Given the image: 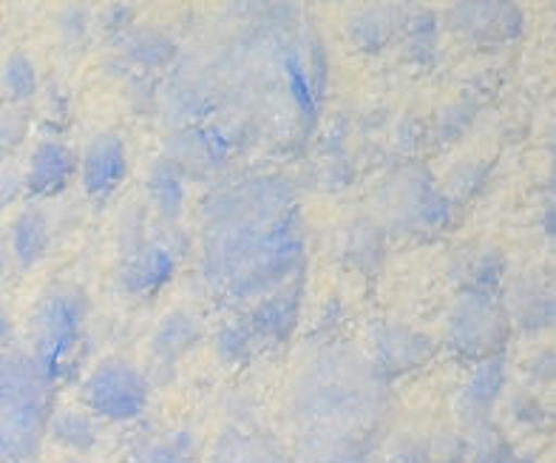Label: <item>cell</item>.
I'll return each instance as SVG.
<instances>
[{
  "mask_svg": "<svg viewBox=\"0 0 556 463\" xmlns=\"http://www.w3.org/2000/svg\"><path fill=\"white\" fill-rule=\"evenodd\" d=\"M299 313H301V281L281 287L276 293L264 296L256 304H250L242 313L248 322L253 341H256L258 353L267 347L285 345L299 327Z\"/></svg>",
  "mask_w": 556,
  "mask_h": 463,
  "instance_id": "cell-14",
  "label": "cell"
},
{
  "mask_svg": "<svg viewBox=\"0 0 556 463\" xmlns=\"http://www.w3.org/2000/svg\"><path fill=\"white\" fill-rule=\"evenodd\" d=\"M77 174L91 202H105L114 197L128 177V148L123 137L114 132L94 134L77 160Z\"/></svg>",
  "mask_w": 556,
  "mask_h": 463,
  "instance_id": "cell-13",
  "label": "cell"
},
{
  "mask_svg": "<svg viewBox=\"0 0 556 463\" xmlns=\"http://www.w3.org/2000/svg\"><path fill=\"white\" fill-rule=\"evenodd\" d=\"M307 236L299 191L278 174L225 179L202 205L199 276L227 308L248 310L264 296L301 281Z\"/></svg>",
  "mask_w": 556,
  "mask_h": 463,
  "instance_id": "cell-1",
  "label": "cell"
},
{
  "mask_svg": "<svg viewBox=\"0 0 556 463\" xmlns=\"http://www.w3.org/2000/svg\"><path fill=\"white\" fill-rule=\"evenodd\" d=\"M146 193L156 220L165 222V225H179V220H182L185 214L188 188H185V177L179 174V168H176L174 162L160 157V160L151 165L146 179Z\"/></svg>",
  "mask_w": 556,
  "mask_h": 463,
  "instance_id": "cell-23",
  "label": "cell"
},
{
  "mask_svg": "<svg viewBox=\"0 0 556 463\" xmlns=\"http://www.w3.org/2000/svg\"><path fill=\"white\" fill-rule=\"evenodd\" d=\"M477 463H534V461H531L526 452H520V449H514L511 443L494 441L477 452Z\"/></svg>",
  "mask_w": 556,
  "mask_h": 463,
  "instance_id": "cell-32",
  "label": "cell"
},
{
  "mask_svg": "<svg viewBox=\"0 0 556 463\" xmlns=\"http://www.w3.org/2000/svg\"><path fill=\"white\" fill-rule=\"evenodd\" d=\"M199 339H202V318L188 308L170 310L151 336V350H148L151 373L156 378H170L185 355L199 345Z\"/></svg>",
  "mask_w": 556,
  "mask_h": 463,
  "instance_id": "cell-16",
  "label": "cell"
},
{
  "mask_svg": "<svg viewBox=\"0 0 556 463\" xmlns=\"http://www.w3.org/2000/svg\"><path fill=\"white\" fill-rule=\"evenodd\" d=\"M216 353L225 364H244L258 353L253 333L242 316L222 324L219 333H216Z\"/></svg>",
  "mask_w": 556,
  "mask_h": 463,
  "instance_id": "cell-29",
  "label": "cell"
},
{
  "mask_svg": "<svg viewBox=\"0 0 556 463\" xmlns=\"http://www.w3.org/2000/svg\"><path fill=\"white\" fill-rule=\"evenodd\" d=\"M344 262L358 273H375L383 259V228L372 220L352 222L341 242Z\"/></svg>",
  "mask_w": 556,
  "mask_h": 463,
  "instance_id": "cell-26",
  "label": "cell"
},
{
  "mask_svg": "<svg viewBox=\"0 0 556 463\" xmlns=\"http://www.w3.org/2000/svg\"><path fill=\"white\" fill-rule=\"evenodd\" d=\"M403 7H364L346 21V35L361 52H381L403 29Z\"/></svg>",
  "mask_w": 556,
  "mask_h": 463,
  "instance_id": "cell-22",
  "label": "cell"
},
{
  "mask_svg": "<svg viewBox=\"0 0 556 463\" xmlns=\"http://www.w3.org/2000/svg\"><path fill=\"white\" fill-rule=\"evenodd\" d=\"M88 296L74 281H54L35 302L29 316V350L35 364L52 384L77 370L86 341Z\"/></svg>",
  "mask_w": 556,
  "mask_h": 463,
  "instance_id": "cell-4",
  "label": "cell"
},
{
  "mask_svg": "<svg viewBox=\"0 0 556 463\" xmlns=\"http://www.w3.org/2000/svg\"><path fill=\"white\" fill-rule=\"evenodd\" d=\"M454 35L477 46H508L526 32V15L517 3H454L446 15Z\"/></svg>",
  "mask_w": 556,
  "mask_h": 463,
  "instance_id": "cell-12",
  "label": "cell"
},
{
  "mask_svg": "<svg viewBox=\"0 0 556 463\" xmlns=\"http://www.w3.org/2000/svg\"><path fill=\"white\" fill-rule=\"evenodd\" d=\"M23 193V174L17 168H0V214Z\"/></svg>",
  "mask_w": 556,
  "mask_h": 463,
  "instance_id": "cell-33",
  "label": "cell"
},
{
  "mask_svg": "<svg viewBox=\"0 0 556 463\" xmlns=\"http://www.w3.org/2000/svg\"><path fill=\"white\" fill-rule=\"evenodd\" d=\"M117 49L137 77H151V74L162 72V68L174 66V40L156 29L128 26V29L117 35Z\"/></svg>",
  "mask_w": 556,
  "mask_h": 463,
  "instance_id": "cell-20",
  "label": "cell"
},
{
  "mask_svg": "<svg viewBox=\"0 0 556 463\" xmlns=\"http://www.w3.org/2000/svg\"><path fill=\"white\" fill-rule=\"evenodd\" d=\"M511 415L517 421H520V424H531V427H534V424H540V421H545V410H542V406L536 404L534 398L526 396V392H520V396H514Z\"/></svg>",
  "mask_w": 556,
  "mask_h": 463,
  "instance_id": "cell-34",
  "label": "cell"
},
{
  "mask_svg": "<svg viewBox=\"0 0 556 463\" xmlns=\"http://www.w3.org/2000/svg\"><path fill=\"white\" fill-rule=\"evenodd\" d=\"M83 404L97 421L111 424H131L142 418L151 398L148 375L128 359L111 355L88 370L80 384Z\"/></svg>",
  "mask_w": 556,
  "mask_h": 463,
  "instance_id": "cell-8",
  "label": "cell"
},
{
  "mask_svg": "<svg viewBox=\"0 0 556 463\" xmlns=\"http://www.w3.org/2000/svg\"><path fill=\"white\" fill-rule=\"evenodd\" d=\"M9 256L17 271H31L49 256L52 250V216L40 202H31L15 216L9 228Z\"/></svg>",
  "mask_w": 556,
  "mask_h": 463,
  "instance_id": "cell-18",
  "label": "cell"
},
{
  "mask_svg": "<svg viewBox=\"0 0 556 463\" xmlns=\"http://www.w3.org/2000/svg\"><path fill=\"white\" fill-rule=\"evenodd\" d=\"M37 89H40V74H37L35 60L23 52L9 54L3 68H0V95L21 109L37 95Z\"/></svg>",
  "mask_w": 556,
  "mask_h": 463,
  "instance_id": "cell-27",
  "label": "cell"
},
{
  "mask_svg": "<svg viewBox=\"0 0 556 463\" xmlns=\"http://www.w3.org/2000/svg\"><path fill=\"white\" fill-rule=\"evenodd\" d=\"M403 35L409 58L420 66H432L438 58V17L429 9H412V15L403 17Z\"/></svg>",
  "mask_w": 556,
  "mask_h": 463,
  "instance_id": "cell-28",
  "label": "cell"
},
{
  "mask_svg": "<svg viewBox=\"0 0 556 463\" xmlns=\"http://www.w3.org/2000/svg\"><path fill=\"white\" fill-rule=\"evenodd\" d=\"M23 134H26L23 109L12 105L9 111H0V154H12L23 142Z\"/></svg>",
  "mask_w": 556,
  "mask_h": 463,
  "instance_id": "cell-31",
  "label": "cell"
},
{
  "mask_svg": "<svg viewBox=\"0 0 556 463\" xmlns=\"http://www.w3.org/2000/svg\"><path fill=\"white\" fill-rule=\"evenodd\" d=\"M381 205L387 225L395 234L440 236L452 228L454 205L420 165H409L389 179Z\"/></svg>",
  "mask_w": 556,
  "mask_h": 463,
  "instance_id": "cell-6",
  "label": "cell"
},
{
  "mask_svg": "<svg viewBox=\"0 0 556 463\" xmlns=\"http://www.w3.org/2000/svg\"><path fill=\"white\" fill-rule=\"evenodd\" d=\"M389 401V381L364 353L327 341L295 375L290 396L301 463H372Z\"/></svg>",
  "mask_w": 556,
  "mask_h": 463,
  "instance_id": "cell-2",
  "label": "cell"
},
{
  "mask_svg": "<svg viewBox=\"0 0 556 463\" xmlns=\"http://www.w3.org/2000/svg\"><path fill=\"white\" fill-rule=\"evenodd\" d=\"M77 177V157L60 140H40L23 171V193L35 202L60 197Z\"/></svg>",
  "mask_w": 556,
  "mask_h": 463,
  "instance_id": "cell-15",
  "label": "cell"
},
{
  "mask_svg": "<svg viewBox=\"0 0 556 463\" xmlns=\"http://www.w3.org/2000/svg\"><path fill=\"white\" fill-rule=\"evenodd\" d=\"M242 137L222 123L185 125L176 128L165 142V160L174 162L182 177L205 179L225 168Z\"/></svg>",
  "mask_w": 556,
  "mask_h": 463,
  "instance_id": "cell-9",
  "label": "cell"
},
{
  "mask_svg": "<svg viewBox=\"0 0 556 463\" xmlns=\"http://www.w3.org/2000/svg\"><path fill=\"white\" fill-rule=\"evenodd\" d=\"M526 373L536 384L554 381V350H540L536 355H531V361H526Z\"/></svg>",
  "mask_w": 556,
  "mask_h": 463,
  "instance_id": "cell-35",
  "label": "cell"
},
{
  "mask_svg": "<svg viewBox=\"0 0 556 463\" xmlns=\"http://www.w3.org/2000/svg\"><path fill=\"white\" fill-rule=\"evenodd\" d=\"M381 463H426L424 447L417 441H397L395 449H392Z\"/></svg>",
  "mask_w": 556,
  "mask_h": 463,
  "instance_id": "cell-36",
  "label": "cell"
},
{
  "mask_svg": "<svg viewBox=\"0 0 556 463\" xmlns=\"http://www.w3.org/2000/svg\"><path fill=\"white\" fill-rule=\"evenodd\" d=\"M434 341L426 333L406 327V324H375L369 336V364L378 370L383 381H395L401 375L420 370L434 355Z\"/></svg>",
  "mask_w": 556,
  "mask_h": 463,
  "instance_id": "cell-11",
  "label": "cell"
},
{
  "mask_svg": "<svg viewBox=\"0 0 556 463\" xmlns=\"http://www.w3.org/2000/svg\"><path fill=\"white\" fill-rule=\"evenodd\" d=\"M508 384V364L505 355L475 364L466 384L457 392V418H460L466 438L480 449L494 443V410Z\"/></svg>",
  "mask_w": 556,
  "mask_h": 463,
  "instance_id": "cell-10",
  "label": "cell"
},
{
  "mask_svg": "<svg viewBox=\"0 0 556 463\" xmlns=\"http://www.w3.org/2000/svg\"><path fill=\"white\" fill-rule=\"evenodd\" d=\"M511 322L505 316L500 296L460 293L446 318V345L457 359L480 361L505 355Z\"/></svg>",
  "mask_w": 556,
  "mask_h": 463,
  "instance_id": "cell-7",
  "label": "cell"
},
{
  "mask_svg": "<svg viewBox=\"0 0 556 463\" xmlns=\"http://www.w3.org/2000/svg\"><path fill=\"white\" fill-rule=\"evenodd\" d=\"M211 463H290V458L264 429L227 427L213 443Z\"/></svg>",
  "mask_w": 556,
  "mask_h": 463,
  "instance_id": "cell-19",
  "label": "cell"
},
{
  "mask_svg": "<svg viewBox=\"0 0 556 463\" xmlns=\"http://www.w3.org/2000/svg\"><path fill=\"white\" fill-rule=\"evenodd\" d=\"M505 316L520 333H542L554 327V287L536 276H520L500 296Z\"/></svg>",
  "mask_w": 556,
  "mask_h": 463,
  "instance_id": "cell-17",
  "label": "cell"
},
{
  "mask_svg": "<svg viewBox=\"0 0 556 463\" xmlns=\"http://www.w3.org/2000/svg\"><path fill=\"white\" fill-rule=\"evenodd\" d=\"M128 463H197L193 438L185 429H146L134 435Z\"/></svg>",
  "mask_w": 556,
  "mask_h": 463,
  "instance_id": "cell-24",
  "label": "cell"
},
{
  "mask_svg": "<svg viewBox=\"0 0 556 463\" xmlns=\"http://www.w3.org/2000/svg\"><path fill=\"white\" fill-rule=\"evenodd\" d=\"M505 271L508 262L500 250L494 248H477L463 253L452 267L454 285L460 293L475 296H500L505 285Z\"/></svg>",
  "mask_w": 556,
  "mask_h": 463,
  "instance_id": "cell-21",
  "label": "cell"
},
{
  "mask_svg": "<svg viewBox=\"0 0 556 463\" xmlns=\"http://www.w3.org/2000/svg\"><path fill=\"white\" fill-rule=\"evenodd\" d=\"M188 239L146 208H131L119 222V285L137 299H151L174 279Z\"/></svg>",
  "mask_w": 556,
  "mask_h": 463,
  "instance_id": "cell-5",
  "label": "cell"
},
{
  "mask_svg": "<svg viewBox=\"0 0 556 463\" xmlns=\"http://www.w3.org/2000/svg\"><path fill=\"white\" fill-rule=\"evenodd\" d=\"M483 185H485V165H480V162H469V165H460V168L454 171L452 179H448V188L443 193H446V199L452 202V205H460V202H466L469 197H475Z\"/></svg>",
  "mask_w": 556,
  "mask_h": 463,
  "instance_id": "cell-30",
  "label": "cell"
},
{
  "mask_svg": "<svg viewBox=\"0 0 556 463\" xmlns=\"http://www.w3.org/2000/svg\"><path fill=\"white\" fill-rule=\"evenodd\" d=\"M46 435L68 452L88 455L94 452L103 433H100V421L88 410H54Z\"/></svg>",
  "mask_w": 556,
  "mask_h": 463,
  "instance_id": "cell-25",
  "label": "cell"
},
{
  "mask_svg": "<svg viewBox=\"0 0 556 463\" xmlns=\"http://www.w3.org/2000/svg\"><path fill=\"white\" fill-rule=\"evenodd\" d=\"M54 387L26 350H0V463H29L43 447Z\"/></svg>",
  "mask_w": 556,
  "mask_h": 463,
  "instance_id": "cell-3",
  "label": "cell"
},
{
  "mask_svg": "<svg viewBox=\"0 0 556 463\" xmlns=\"http://www.w3.org/2000/svg\"><path fill=\"white\" fill-rule=\"evenodd\" d=\"M9 339H12V318H9L7 304L0 302V347L9 345Z\"/></svg>",
  "mask_w": 556,
  "mask_h": 463,
  "instance_id": "cell-37",
  "label": "cell"
}]
</instances>
